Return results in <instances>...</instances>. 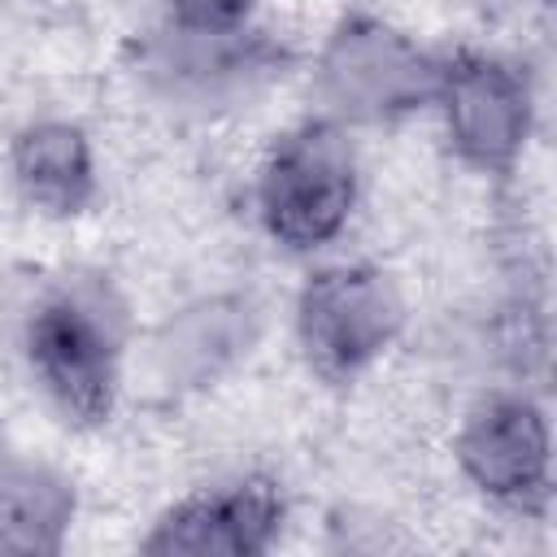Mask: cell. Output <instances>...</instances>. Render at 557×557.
Listing matches in <instances>:
<instances>
[{
	"label": "cell",
	"mask_w": 557,
	"mask_h": 557,
	"mask_svg": "<svg viewBox=\"0 0 557 557\" xmlns=\"http://www.w3.org/2000/svg\"><path fill=\"white\" fill-rule=\"evenodd\" d=\"M26 357L52 405L91 426L113 413L122 370V305L104 283L52 292L26 322Z\"/></svg>",
	"instance_id": "obj_1"
},
{
	"label": "cell",
	"mask_w": 557,
	"mask_h": 557,
	"mask_svg": "<svg viewBox=\"0 0 557 557\" xmlns=\"http://www.w3.org/2000/svg\"><path fill=\"white\" fill-rule=\"evenodd\" d=\"M357 205V157L335 117H309L278 135L257 174V213L292 252L331 244Z\"/></svg>",
	"instance_id": "obj_2"
},
{
	"label": "cell",
	"mask_w": 557,
	"mask_h": 557,
	"mask_svg": "<svg viewBox=\"0 0 557 557\" xmlns=\"http://www.w3.org/2000/svg\"><path fill=\"white\" fill-rule=\"evenodd\" d=\"M440 61H431L409 35L352 17L344 22L313 70V91L335 122H387L435 100Z\"/></svg>",
	"instance_id": "obj_3"
},
{
	"label": "cell",
	"mask_w": 557,
	"mask_h": 557,
	"mask_svg": "<svg viewBox=\"0 0 557 557\" xmlns=\"http://www.w3.org/2000/svg\"><path fill=\"white\" fill-rule=\"evenodd\" d=\"M405 326V300L392 274L374 265H326L296 296V335L318 379L344 383L392 348Z\"/></svg>",
	"instance_id": "obj_4"
},
{
	"label": "cell",
	"mask_w": 557,
	"mask_h": 557,
	"mask_svg": "<svg viewBox=\"0 0 557 557\" xmlns=\"http://www.w3.org/2000/svg\"><path fill=\"white\" fill-rule=\"evenodd\" d=\"M435 104L444 109L448 139L466 165L500 174L522 157L531 135V87L509 61L487 52L440 61Z\"/></svg>",
	"instance_id": "obj_5"
},
{
	"label": "cell",
	"mask_w": 557,
	"mask_h": 557,
	"mask_svg": "<svg viewBox=\"0 0 557 557\" xmlns=\"http://www.w3.org/2000/svg\"><path fill=\"white\" fill-rule=\"evenodd\" d=\"M457 461L483 496L522 513L544 509L553 483V440L544 409L527 396H487L457 431Z\"/></svg>",
	"instance_id": "obj_6"
},
{
	"label": "cell",
	"mask_w": 557,
	"mask_h": 557,
	"mask_svg": "<svg viewBox=\"0 0 557 557\" xmlns=\"http://www.w3.org/2000/svg\"><path fill=\"white\" fill-rule=\"evenodd\" d=\"M278 65V52L265 39L235 30H183L170 26L148 48V83L178 104H231L265 83Z\"/></svg>",
	"instance_id": "obj_7"
},
{
	"label": "cell",
	"mask_w": 557,
	"mask_h": 557,
	"mask_svg": "<svg viewBox=\"0 0 557 557\" xmlns=\"http://www.w3.org/2000/svg\"><path fill=\"white\" fill-rule=\"evenodd\" d=\"M283 527V496L265 479H248L222 492L191 496L174 505L152 535L144 540V553H178V557H252L265 553L270 540Z\"/></svg>",
	"instance_id": "obj_8"
},
{
	"label": "cell",
	"mask_w": 557,
	"mask_h": 557,
	"mask_svg": "<svg viewBox=\"0 0 557 557\" xmlns=\"http://www.w3.org/2000/svg\"><path fill=\"white\" fill-rule=\"evenodd\" d=\"M9 170L22 200L48 218L83 213L96 196L91 144L74 122H30L9 148Z\"/></svg>",
	"instance_id": "obj_9"
},
{
	"label": "cell",
	"mask_w": 557,
	"mask_h": 557,
	"mask_svg": "<svg viewBox=\"0 0 557 557\" xmlns=\"http://www.w3.org/2000/svg\"><path fill=\"white\" fill-rule=\"evenodd\" d=\"M252 309L239 296H213L191 309H183L174 322H165L157 339V361L170 383L200 387L218 379L248 344H252Z\"/></svg>",
	"instance_id": "obj_10"
},
{
	"label": "cell",
	"mask_w": 557,
	"mask_h": 557,
	"mask_svg": "<svg viewBox=\"0 0 557 557\" xmlns=\"http://www.w3.org/2000/svg\"><path fill=\"white\" fill-rule=\"evenodd\" d=\"M74 518L70 483L22 457H0V553H57Z\"/></svg>",
	"instance_id": "obj_11"
},
{
	"label": "cell",
	"mask_w": 557,
	"mask_h": 557,
	"mask_svg": "<svg viewBox=\"0 0 557 557\" xmlns=\"http://www.w3.org/2000/svg\"><path fill=\"white\" fill-rule=\"evenodd\" d=\"M252 0H165L170 26L183 30H235L244 26Z\"/></svg>",
	"instance_id": "obj_12"
}]
</instances>
